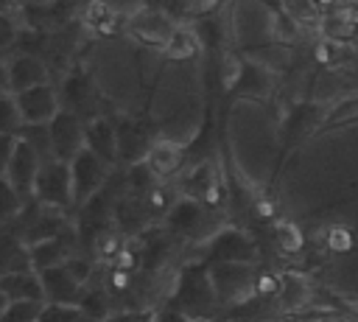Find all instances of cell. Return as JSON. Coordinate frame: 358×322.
<instances>
[{
    "mask_svg": "<svg viewBox=\"0 0 358 322\" xmlns=\"http://www.w3.org/2000/svg\"><path fill=\"white\" fill-rule=\"evenodd\" d=\"M34 202H39L42 207H53V210H70L76 207L73 199V179H70V162H59V160H45L39 165L36 182H34Z\"/></svg>",
    "mask_w": 358,
    "mask_h": 322,
    "instance_id": "cell-1",
    "label": "cell"
},
{
    "mask_svg": "<svg viewBox=\"0 0 358 322\" xmlns=\"http://www.w3.org/2000/svg\"><path fill=\"white\" fill-rule=\"evenodd\" d=\"M176 20L165 11V8H151V6H140L134 14L126 17V34L134 36L137 42L162 50L165 42L171 39V34L176 31Z\"/></svg>",
    "mask_w": 358,
    "mask_h": 322,
    "instance_id": "cell-2",
    "label": "cell"
},
{
    "mask_svg": "<svg viewBox=\"0 0 358 322\" xmlns=\"http://www.w3.org/2000/svg\"><path fill=\"white\" fill-rule=\"evenodd\" d=\"M210 288L215 294V300L221 302H232V305H241L252 291H255V280H252V272L246 263L241 260H218L210 274Z\"/></svg>",
    "mask_w": 358,
    "mask_h": 322,
    "instance_id": "cell-3",
    "label": "cell"
},
{
    "mask_svg": "<svg viewBox=\"0 0 358 322\" xmlns=\"http://www.w3.org/2000/svg\"><path fill=\"white\" fill-rule=\"evenodd\" d=\"M70 179H73V199L81 207L103 190V185L109 179V165L90 148H81L70 160Z\"/></svg>",
    "mask_w": 358,
    "mask_h": 322,
    "instance_id": "cell-4",
    "label": "cell"
},
{
    "mask_svg": "<svg viewBox=\"0 0 358 322\" xmlns=\"http://www.w3.org/2000/svg\"><path fill=\"white\" fill-rule=\"evenodd\" d=\"M25 126H48L62 112V95L53 84H39L14 95Z\"/></svg>",
    "mask_w": 358,
    "mask_h": 322,
    "instance_id": "cell-5",
    "label": "cell"
},
{
    "mask_svg": "<svg viewBox=\"0 0 358 322\" xmlns=\"http://www.w3.org/2000/svg\"><path fill=\"white\" fill-rule=\"evenodd\" d=\"M48 137H50V157L59 162H70L84 148V120L62 109L48 123Z\"/></svg>",
    "mask_w": 358,
    "mask_h": 322,
    "instance_id": "cell-6",
    "label": "cell"
},
{
    "mask_svg": "<svg viewBox=\"0 0 358 322\" xmlns=\"http://www.w3.org/2000/svg\"><path fill=\"white\" fill-rule=\"evenodd\" d=\"M39 165H42V157L36 154V148H34L31 143H25L22 137H17L3 179H6L22 199H31L34 182H36V174H39Z\"/></svg>",
    "mask_w": 358,
    "mask_h": 322,
    "instance_id": "cell-7",
    "label": "cell"
},
{
    "mask_svg": "<svg viewBox=\"0 0 358 322\" xmlns=\"http://www.w3.org/2000/svg\"><path fill=\"white\" fill-rule=\"evenodd\" d=\"M6 70H8V84L11 92H22L39 84H50V67L42 59V53H31V50H20L11 59H6Z\"/></svg>",
    "mask_w": 358,
    "mask_h": 322,
    "instance_id": "cell-8",
    "label": "cell"
},
{
    "mask_svg": "<svg viewBox=\"0 0 358 322\" xmlns=\"http://www.w3.org/2000/svg\"><path fill=\"white\" fill-rule=\"evenodd\" d=\"M42 291H45V305H78L84 286L67 272V266H48L39 269Z\"/></svg>",
    "mask_w": 358,
    "mask_h": 322,
    "instance_id": "cell-9",
    "label": "cell"
},
{
    "mask_svg": "<svg viewBox=\"0 0 358 322\" xmlns=\"http://www.w3.org/2000/svg\"><path fill=\"white\" fill-rule=\"evenodd\" d=\"M84 148H90L106 165H112L117 160V126L103 115L84 120Z\"/></svg>",
    "mask_w": 358,
    "mask_h": 322,
    "instance_id": "cell-10",
    "label": "cell"
},
{
    "mask_svg": "<svg viewBox=\"0 0 358 322\" xmlns=\"http://www.w3.org/2000/svg\"><path fill=\"white\" fill-rule=\"evenodd\" d=\"M182 154H185V146L176 143V140H168V137H154V143L148 146L143 162L154 171V176H171L173 171H179L182 165Z\"/></svg>",
    "mask_w": 358,
    "mask_h": 322,
    "instance_id": "cell-11",
    "label": "cell"
},
{
    "mask_svg": "<svg viewBox=\"0 0 358 322\" xmlns=\"http://www.w3.org/2000/svg\"><path fill=\"white\" fill-rule=\"evenodd\" d=\"M151 143H154V137L137 120H123L117 126V160L134 165V162H140L145 157Z\"/></svg>",
    "mask_w": 358,
    "mask_h": 322,
    "instance_id": "cell-12",
    "label": "cell"
},
{
    "mask_svg": "<svg viewBox=\"0 0 358 322\" xmlns=\"http://www.w3.org/2000/svg\"><path fill=\"white\" fill-rule=\"evenodd\" d=\"M0 288L8 297V302H45V291L36 269L0 277Z\"/></svg>",
    "mask_w": 358,
    "mask_h": 322,
    "instance_id": "cell-13",
    "label": "cell"
},
{
    "mask_svg": "<svg viewBox=\"0 0 358 322\" xmlns=\"http://www.w3.org/2000/svg\"><path fill=\"white\" fill-rule=\"evenodd\" d=\"M28 269H34L28 246L11 232L0 235V277L17 274V272H28Z\"/></svg>",
    "mask_w": 358,
    "mask_h": 322,
    "instance_id": "cell-14",
    "label": "cell"
},
{
    "mask_svg": "<svg viewBox=\"0 0 358 322\" xmlns=\"http://www.w3.org/2000/svg\"><path fill=\"white\" fill-rule=\"evenodd\" d=\"M201 50V39L190 25H176V31L171 34V39L162 48V56L171 62H190L196 59V53Z\"/></svg>",
    "mask_w": 358,
    "mask_h": 322,
    "instance_id": "cell-15",
    "label": "cell"
},
{
    "mask_svg": "<svg viewBox=\"0 0 358 322\" xmlns=\"http://www.w3.org/2000/svg\"><path fill=\"white\" fill-rule=\"evenodd\" d=\"M280 302L285 308H302L310 302V286L296 277V274H285L280 283Z\"/></svg>",
    "mask_w": 358,
    "mask_h": 322,
    "instance_id": "cell-16",
    "label": "cell"
},
{
    "mask_svg": "<svg viewBox=\"0 0 358 322\" xmlns=\"http://www.w3.org/2000/svg\"><path fill=\"white\" fill-rule=\"evenodd\" d=\"M22 129H25V120H22V115H20V106H17L14 92L0 95V134L20 137Z\"/></svg>",
    "mask_w": 358,
    "mask_h": 322,
    "instance_id": "cell-17",
    "label": "cell"
},
{
    "mask_svg": "<svg viewBox=\"0 0 358 322\" xmlns=\"http://www.w3.org/2000/svg\"><path fill=\"white\" fill-rule=\"evenodd\" d=\"M25 202L28 199H22L6 179H0V224L3 221H14L20 216V210H22Z\"/></svg>",
    "mask_w": 358,
    "mask_h": 322,
    "instance_id": "cell-18",
    "label": "cell"
},
{
    "mask_svg": "<svg viewBox=\"0 0 358 322\" xmlns=\"http://www.w3.org/2000/svg\"><path fill=\"white\" fill-rule=\"evenodd\" d=\"M123 249V241H120V235L109 227V230H103V232H98L95 238H92V252H95V258L98 260H115V255Z\"/></svg>",
    "mask_w": 358,
    "mask_h": 322,
    "instance_id": "cell-19",
    "label": "cell"
},
{
    "mask_svg": "<svg viewBox=\"0 0 358 322\" xmlns=\"http://www.w3.org/2000/svg\"><path fill=\"white\" fill-rule=\"evenodd\" d=\"M45 302H11L0 322H39Z\"/></svg>",
    "mask_w": 358,
    "mask_h": 322,
    "instance_id": "cell-20",
    "label": "cell"
},
{
    "mask_svg": "<svg viewBox=\"0 0 358 322\" xmlns=\"http://www.w3.org/2000/svg\"><path fill=\"white\" fill-rule=\"evenodd\" d=\"M20 39V22L11 17V11H0V50H8Z\"/></svg>",
    "mask_w": 358,
    "mask_h": 322,
    "instance_id": "cell-21",
    "label": "cell"
},
{
    "mask_svg": "<svg viewBox=\"0 0 358 322\" xmlns=\"http://www.w3.org/2000/svg\"><path fill=\"white\" fill-rule=\"evenodd\" d=\"M277 241H280V246H282L285 252H296V249L302 246V235H299V230L291 227V224H285V221L277 224Z\"/></svg>",
    "mask_w": 358,
    "mask_h": 322,
    "instance_id": "cell-22",
    "label": "cell"
},
{
    "mask_svg": "<svg viewBox=\"0 0 358 322\" xmlns=\"http://www.w3.org/2000/svg\"><path fill=\"white\" fill-rule=\"evenodd\" d=\"M285 8L296 20H313L316 17V8H313L310 0H285Z\"/></svg>",
    "mask_w": 358,
    "mask_h": 322,
    "instance_id": "cell-23",
    "label": "cell"
},
{
    "mask_svg": "<svg viewBox=\"0 0 358 322\" xmlns=\"http://www.w3.org/2000/svg\"><path fill=\"white\" fill-rule=\"evenodd\" d=\"M14 143H17V137H8V134H0V179L6 176V168H8V160H11V151H14Z\"/></svg>",
    "mask_w": 358,
    "mask_h": 322,
    "instance_id": "cell-24",
    "label": "cell"
},
{
    "mask_svg": "<svg viewBox=\"0 0 358 322\" xmlns=\"http://www.w3.org/2000/svg\"><path fill=\"white\" fill-rule=\"evenodd\" d=\"M218 6V0H185V14H207Z\"/></svg>",
    "mask_w": 358,
    "mask_h": 322,
    "instance_id": "cell-25",
    "label": "cell"
},
{
    "mask_svg": "<svg viewBox=\"0 0 358 322\" xmlns=\"http://www.w3.org/2000/svg\"><path fill=\"white\" fill-rule=\"evenodd\" d=\"M330 246H336V249L350 246V235H347V232H341V230H333V232H330Z\"/></svg>",
    "mask_w": 358,
    "mask_h": 322,
    "instance_id": "cell-26",
    "label": "cell"
},
{
    "mask_svg": "<svg viewBox=\"0 0 358 322\" xmlns=\"http://www.w3.org/2000/svg\"><path fill=\"white\" fill-rule=\"evenodd\" d=\"M11 84H8V70H6V59H0V95H8Z\"/></svg>",
    "mask_w": 358,
    "mask_h": 322,
    "instance_id": "cell-27",
    "label": "cell"
},
{
    "mask_svg": "<svg viewBox=\"0 0 358 322\" xmlns=\"http://www.w3.org/2000/svg\"><path fill=\"white\" fill-rule=\"evenodd\" d=\"M11 302H8V297L3 294V288H0V319H3V314H6V308H8Z\"/></svg>",
    "mask_w": 358,
    "mask_h": 322,
    "instance_id": "cell-28",
    "label": "cell"
},
{
    "mask_svg": "<svg viewBox=\"0 0 358 322\" xmlns=\"http://www.w3.org/2000/svg\"><path fill=\"white\" fill-rule=\"evenodd\" d=\"M28 3H36V6H45V3H50V0H28Z\"/></svg>",
    "mask_w": 358,
    "mask_h": 322,
    "instance_id": "cell-29",
    "label": "cell"
}]
</instances>
